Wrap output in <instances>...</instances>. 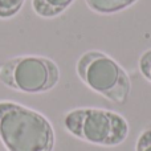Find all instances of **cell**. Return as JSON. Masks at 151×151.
I'll return each instance as SVG.
<instances>
[{"label":"cell","mask_w":151,"mask_h":151,"mask_svg":"<svg viewBox=\"0 0 151 151\" xmlns=\"http://www.w3.org/2000/svg\"><path fill=\"white\" fill-rule=\"evenodd\" d=\"M135 151H151V126H147L139 134L135 143Z\"/></svg>","instance_id":"9c48e42d"},{"label":"cell","mask_w":151,"mask_h":151,"mask_svg":"<svg viewBox=\"0 0 151 151\" xmlns=\"http://www.w3.org/2000/svg\"><path fill=\"white\" fill-rule=\"evenodd\" d=\"M76 0H31L32 9L39 17L55 19L63 15Z\"/></svg>","instance_id":"5b68a950"},{"label":"cell","mask_w":151,"mask_h":151,"mask_svg":"<svg viewBox=\"0 0 151 151\" xmlns=\"http://www.w3.org/2000/svg\"><path fill=\"white\" fill-rule=\"evenodd\" d=\"M76 72L80 80L114 104L127 102L131 91V81L126 70L110 56L99 50L82 53L76 64Z\"/></svg>","instance_id":"3957f363"},{"label":"cell","mask_w":151,"mask_h":151,"mask_svg":"<svg viewBox=\"0 0 151 151\" xmlns=\"http://www.w3.org/2000/svg\"><path fill=\"white\" fill-rule=\"evenodd\" d=\"M60 77L58 65L45 56H16L0 64V82L24 94L47 93L57 86Z\"/></svg>","instance_id":"277c9868"},{"label":"cell","mask_w":151,"mask_h":151,"mask_svg":"<svg viewBox=\"0 0 151 151\" xmlns=\"http://www.w3.org/2000/svg\"><path fill=\"white\" fill-rule=\"evenodd\" d=\"M27 0H0V20H9L15 17Z\"/></svg>","instance_id":"52a82bcc"},{"label":"cell","mask_w":151,"mask_h":151,"mask_svg":"<svg viewBox=\"0 0 151 151\" xmlns=\"http://www.w3.org/2000/svg\"><path fill=\"white\" fill-rule=\"evenodd\" d=\"M0 141L7 151H53L56 134L40 111L13 101H0Z\"/></svg>","instance_id":"6da1fadb"},{"label":"cell","mask_w":151,"mask_h":151,"mask_svg":"<svg viewBox=\"0 0 151 151\" xmlns=\"http://www.w3.org/2000/svg\"><path fill=\"white\" fill-rule=\"evenodd\" d=\"M64 129L74 138L102 147H115L126 141L129 123L119 113L98 107H78L68 111Z\"/></svg>","instance_id":"7a4b0ae2"},{"label":"cell","mask_w":151,"mask_h":151,"mask_svg":"<svg viewBox=\"0 0 151 151\" xmlns=\"http://www.w3.org/2000/svg\"><path fill=\"white\" fill-rule=\"evenodd\" d=\"M138 0H85L89 9L99 15H114L127 9Z\"/></svg>","instance_id":"8992f818"},{"label":"cell","mask_w":151,"mask_h":151,"mask_svg":"<svg viewBox=\"0 0 151 151\" xmlns=\"http://www.w3.org/2000/svg\"><path fill=\"white\" fill-rule=\"evenodd\" d=\"M138 66L142 76L149 82H151V49H147L142 53V56L139 57L138 61Z\"/></svg>","instance_id":"ba28073f"}]
</instances>
